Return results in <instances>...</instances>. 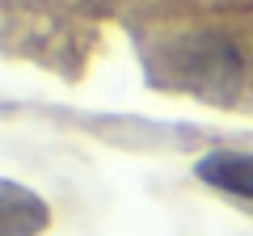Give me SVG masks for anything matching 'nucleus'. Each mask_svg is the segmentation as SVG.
<instances>
[{
	"instance_id": "f257e3e1",
	"label": "nucleus",
	"mask_w": 253,
	"mask_h": 236,
	"mask_svg": "<svg viewBox=\"0 0 253 236\" xmlns=\"http://www.w3.org/2000/svg\"><path fill=\"white\" fill-rule=\"evenodd\" d=\"M199 177L224 194L253 202V156L245 152H211L199 160Z\"/></svg>"
},
{
	"instance_id": "f03ea898",
	"label": "nucleus",
	"mask_w": 253,
	"mask_h": 236,
	"mask_svg": "<svg viewBox=\"0 0 253 236\" xmlns=\"http://www.w3.org/2000/svg\"><path fill=\"white\" fill-rule=\"evenodd\" d=\"M0 194H4V236H34L46 228V202L42 198L21 190L17 182H4Z\"/></svg>"
}]
</instances>
